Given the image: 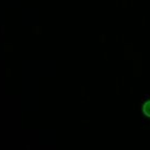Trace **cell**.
I'll list each match as a JSON object with an SVG mask.
<instances>
[{"mask_svg":"<svg viewBox=\"0 0 150 150\" xmlns=\"http://www.w3.org/2000/svg\"><path fill=\"white\" fill-rule=\"evenodd\" d=\"M142 112L144 114L145 117L150 118V99L146 100L142 105Z\"/></svg>","mask_w":150,"mask_h":150,"instance_id":"6da1fadb","label":"cell"}]
</instances>
